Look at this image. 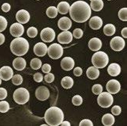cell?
Here are the masks:
<instances>
[{"label": "cell", "instance_id": "obj_1", "mask_svg": "<svg viewBox=\"0 0 127 126\" xmlns=\"http://www.w3.org/2000/svg\"><path fill=\"white\" fill-rule=\"evenodd\" d=\"M71 18L77 23H84L91 16V8L85 1H77L70 6Z\"/></svg>", "mask_w": 127, "mask_h": 126}, {"label": "cell", "instance_id": "obj_2", "mask_svg": "<svg viewBox=\"0 0 127 126\" xmlns=\"http://www.w3.org/2000/svg\"><path fill=\"white\" fill-rule=\"evenodd\" d=\"M44 118L48 125L58 126L64 121V113L61 108L51 106L46 111Z\"/></svg>", "mask_w": 127, "mask_h": 126}, {"label": "cell", "instance_id": "obj_3", "mask_svg": "<svg viewBox=\"0 0 127 126\" xmlns=\"http://www.w3.org/2000/svg\"><path fill=\"white\" fill-rule=\"evenodd\" d=\"M29 50V43L24 38L17 37L11 42L10 50L13 54L21 56L25 55Z\"/></svg>", "mask_w": 127, "mask_h": 126}, {"label": "cell", "instance_id": "obj_4", "mask_svg": "<svg viewBox=\"0 0 127 126\" xmlns=\"http://www.w3.org/2000/svg\"><path fill=\"white\" fill-rule=\"evenodd\" d=\"M109 62V58L104 52H96L92 57V64L97 68H104Z\"/></svg>", "mask_w": 127, "mask_h": 126}, {"label": "cell", "instance_id": "obj_5", "mask_svg": "<svg viewBox=\"0 0 127 126\" xmlns=\"http://www.w3.org/2000/svg\"><path fill=\"white\" fill-rule=\"evenodd\" d=\"M30 99L29 92L25 88H19L13 93V100L18 104H25Z\"/></svg>", "mask_w": 127, "mask_h": 126}, {"label": "cell", "instance_id": "obj_6", "mask_svg": "<svg viewBox=\"0 0 127 126\" xmlns=\"http://www.w3.org/2000/svg\"><path fill=\"white\" fill-rule=\"evenodd\" d=\"M113 96H112V94L109 93H103L102 92L101 93L99 94L98 98H97V103L98 104L103 108H107L111 106L113 103Z\"/></svg>", "mask_w": 127, "mask_h": 126}, {"label": "cell", "instance_id": "obj_7", "mask_svg": "<svg viewBox=\"0 0 127 126\" xmlns=\"http://www.w3.org/2000/svg\"><path fill=\"white\" fill-rule=\"evenodd\" d=\"M47 52L50 58L53 60H57L63 56L64 49L60 44L53 43L47 48Z\"/></svg>", "mask_w": 127, "mask_h": 126}, {"label": "cell", "instance_id": "obj_8", "mask_svg": "<svg viewBox=\"0 0 127 126\" xmlns=\"http://www.w3.org/2000/svg\"><path fill=\"white\" fill-rule=\"evenodd\" d=\"M125 45H126V43H125L124 39L122 37H119V36L114 37L111 40V42H110L111 48L114 51L123 50L125 47Z\"/></svg>", "mask_w": 127, "mask_h": 126}, {"label": "cell", "instance_id": "obj_9", "mask_svg": "<svg viewBox=\"0 0 127 126\" xmlns=\"http://www.w3.org/2000/svg\"><path fill=\"white\" fill-rule=\"evenodd\" d=\"M40 36L44 42H51L55 38V31L50 27H46L41 31Z\"/></svg>", "mask_w": 127, "mask_h": 126}, {"label": "cell", "instance_id": "obj_10", "mask_svg": "<svg viewBox=\"0 0 127 126\" xmlns=\"http://www.w3.org/2000/svg\"><path fill=\"white\" fill-rule=\"evenodd\" d=\"M36 98L40 101H45L50 97V90L46 86H39L35 90Z\"/></svg>", "mask_w": 127, "mask_h": 126}, {"label": "cell", "instance_id": "obj_11", "mask_svg": "<svg viewBox=\"0 0 127 126\" xmlns=\"http://www.w3.org/2000/svg\"><path fill=\"white\" fill-rule=\"evenodd\" d=\"M107 91L111 94H116L118 93L121 89V85L119 81L112 79L107 81L106 85Z\"/></svg>", "mask_w": 127, "mask_h": 126}, {"label": "cell", "instance_id": "obj_12", "mask_svg": "<svg viewBox=\"0 0 127 126\" xmlns=\"http://www.w3.org/2000/svg\"><path fill=\"white\" fill-rule=\"evenodd\" d=\"M24 26L21 25V23H14L10 26L9 28V31L10 34L13 35V37H21L23 34H24Z\"/></svg>", "mask_w": 127, "mask_h": 126}, {"label": "cell", "instance_id": "obj_13", "mask_svg": "<svg viewBox=\"0 0 127 126\" xmlns=\"http://www.w3.org/2000/svg\"><path fill=\"white\" fill-rule=\"evenodd\" d=\"M13 75V69L9 66H4L0 68V77L4 81H9Z\"/></svg>", "mask_w": 127, "mask_h": 126}, {"label": "cell", "instance_id": "obj_14", "mask_svg": "<svg viewBox=\"0 0 127 126\" xmlns=\"http://www.w3.org/2000/svg\"><path fill=\"white\" fill-rule=\"evenodd\" d=\"M72 37L73 35L70 31H64L58 35L57 41L61 44H68L72 41Z\"/></svg>", "mask_w": 127, "mask_h": 126}, {"label": "cell", "instance_id": "obj_15", "mask_svg": "<svg viewBox=\"0 0 127 126\" xmlns=\"http://www.w3.org/2000/svg\"><path fill=\"white\" fill-rule=\"evenodd\" d=\"M17 21L21 24H26L30 20V14L25 9H21L16 14Z\"/></svg>", "mask_w": 127, "mask_h": 126}, {"label": "cell", "instance_id": "obj_16", "mask_svg": "<svg viewBox=\"0 0 127 126\" xmlns=\"http://www.w3.org/2000/svg\"><path fill=\"white\" fill-rule=\"evenodd\" d=\"M47 46L43 42H38L34 46V52L38 56H44L47 52Z\"/></svg>", "mask_w": 127, "mask_h": 126}, {"label": "cell", "instance_id": "obj_17", "mask_svg": "<svg viewBox=\"0 0 127 126\" xmlns=\"http://www.w3.org/2000/svg\"><path fill=\"white\" fill-rule=\"evenodd\" d=\"M61 66L64 71H71L74 68L75 61L71 57H64L61 62Z\"/></svg>", "mask_w": 127, "mask_h": 126}, {"label": "cell", "instance_id": "obj_18", "mask_svg": "<svg viewBox=\"0 0 127 126\" xmlns=\"http://www.w3.org/2000/svg\"><path fill=\"white\" fill-rule=\"evenodd\" d=\"M72 23L68 17H62L58 21V27L62 31H67L71 27Z\"/></svg>", "mask_w": 127, "mask_h": 126}, {"label": "cell", "instance_id": "obj_19", "mask_svg": "<svg viewBox=\"0 0 127 126\" xmlns=\"http://www.w3.org/2000/svg\"><path fill=\"white\" fill-rule=\"evenodd\" d=\"M89 25L94 30H98L103 25V21H102V19L100 17L97 16L93 17L92 18H90Z\"/></svg>", "mask_w": 127, "mask_h": 126}, {"label": "cell", "instance_id": "obj_20", "mask_svg": "<svg viewBox=\"0 0 127 126\" xmlns=\"http://www.w3.org/2000/svg\"><path fill=\"white\" fill-rule=\"evenodd\" d=\"M89 48L92 51H98L102 47V42L98 38H93L89 42Z\"/></svg>", "mask_w": 127, "mask_h": 126}, {"label": "cell", "instance_id": "obj_21", "mask_svg": "<svg viewBox=\"0 0 127 126\" xmlns=\"http://www.w3.org/2000/svg\"><path fill=\"white\" fill-rule=\"evenodd\" d=\"M13 67L17 71H22L26 67V61L22 57H17L16 59L13 60Z\"/></svg>", "mask_w": 127, "mask_h": 126}, {"label": "cell", "instance_id": "obj_22", "mask_svg": "<svg viewBox=\"0 0 127 126\" xmlns=\"http://www.w3.org/2000/svg\"><path fill=\"white\" fill-rule=\"evenodd\" d=\"M107 72L111 76L116 77L121 73V67L119 64L113 63V64H111L107 67Z\"/></svg>", "mask_w": 127, "mask_h": 126}, {"label": "cell", "instance_id": "obj_23", "mask_svg": "<svg viewBox=\"0 0 127 126\" xmlns=\"http://www.w3.org/2000/svg\"><path fill=\"white\" fill-rule=\"evenodd\" d=\"M86 75L90 79H92V80L96 79L100 75L99 69L96 67H90L86 71Z\"/></svg>", "mask_w": 127, "mask_h": 126}, {"label": "cell", "instance_id": "obj_24", "mask_svg": "<svg viewBox=\"0 0 127 126\" xmlns=\"http://www.w3.org/2000/svg\"><path fill=\"white\" fill-rule=\"evenodd\" d=\"M102 123L104 126H111L115 123V118L113 114H106L102 117Z\"/></svg>", "mask_w": 127, "mask_h": 126}, {"label": "cell", "instance_id": "obj_25", "mask_svg": "<svg viewBox=\"0 0 127 126\" xmlns=\"http://www.w3.org/2000/svg\"><path fill=\"white\" fill-rule=\"evenodd\" d=\"M90 8L94 11H100L104 7V2L102 0H94L90 5Z\"/></svg>", "mask_w": 127, "mask_h": 126}, {"label": "cell", "instance_id": "obj_26", "mask_svg": "<svg viewBox=\"0 0 127 126\" xmlns=\"http://www.w3.org/2000/svg\"><path fill=\"white\" fill-rule=\"evenodd\" d=\"M57 11L61 14H67L69 12L70 6L67 2H61L57 6Z\"/></svg>", "mask_w": 127, "mask_h": 126}, {"label": "cell", "instance_id": "obj_27", "mask_svg": "<svg viewBox=\"0 0 127 126\" xmlns=\"http://www.w3.org/2000/svg\"><path fill=\"white\" fill-rule=\"evenodd\" d=\"M74 85V81L71 78V77L66 76L64 77H63V79L61 80V85L63 88H64L66 89H71V87Z\"/></svg>", "mask_w": 127, "mask_h": 126}, {"label": "cell", "instance_id": "obj_28", "mask_svg": "<svg viewBox=\"0 0 127 126\" xmlns=\"http://www.w3.org/2000/svg\"><path fill=\"white\" fill-rule=\"evenodd\" d=\"M104 33L107 36H112L115 33V27L111 24H107L104 27Z\"/></svg>", "mask_w": 127, "mask_h": 126}, {"label": "cell", "instance_id": "obj_29", "mask_svg": "<svg viewBox=\"0 0 127 126\" xmlns=\"http://www.w3.org/2000/svg\"><path fill=\"white\" fill-rule=\"evenodd\" d=\"M57 9L55 6H50L46 9V15L50 18H55L57 16Z\"/></svg>", "mask_w": 127, "mask_h": 126}, {"label": "cell", "instance_id": "obj_30", "mask_svg": "<svg viewBox=\"0 0 127 126\" xmlns=\"http://www.w3.org/2000/svg\"><path fill=\"white\" fill-rule=\"evenodd\" d=\"M30 65L32 69L38 70L42 67V61L39 59H38V58H33L30 63Z\"/></svg>", "mask_w": 127, "mask_h": 126}, {"label": "cell", "instance_id": "obj_31", "mask_svg": "<svg viewBox=\"0 0 127 126\" xmlns=\"http://www.w3.org/2000/svg\"><path fill=\"white\" fill-rule=\"evenodd\" d=\"M12 82L15 85H20L23 82V77L20 75H15L12 77Z\"/></svg>", "mask_w": 127, "mask_h": 126}, {"label": "cell", "instance_id": "obj_32", "mask_svg": "<svg viewBox=\"0 0 127 126\" xmlns=\"http://www.w3.org/2000/svg\"><path fill=\"white\" fill-rule=\"evenodd\" d=\"M9 110V104L6 101H1L0 102V112L1 113H6Z\"/></svg>", "mask_w": 127, "mask_h": 126}, {"label": "cell", "instance_id": "obj_33", "mask_svg": "<svg viewBox=\"0 0 127 126\" xmlns=\"http://www.w3.org/2000/svg\"><path fill=\"white\" fill-rule=\"evenodd\" d=\"M119 17L121 21H127V8H122L119 12Z\"/></svg>", "mask_w": 127, "mask_h": 126}, {"label": "cell", "instance_id": "obj_34", "mask_svg": "<svg viewBox=\"0 0 127 126\" xmlns=\"http://www.w3.org/2000/svg\"><path fill=\"white\" fill-rule=\"evenodd\" d=\"M7 21L6 19L2 16H0V32H2L7 27Z\"/></svg>", "mask_w": 127, "mask_h": 126}, {"label": "cell", "instance_id": "obj_35", "mask_svg": "<svg viewBox=\"0 0 127 126\" xmlns=\"http://www.w3.org/2000/svg\"><path fill=\"white\" fill-rule=\"evenodd\" d=\"M37 34H38V30L35 27H29L28 29V31H27V35H28V37H30V38H35V37H36Z\"/></svg>", "mask_w": 127, "mask_h": 126}, {"label": "cell", "instance_id": "obj_36", "mask_svg": "<svg viewBox=\"0 0 127 126\" xmlns=\"http://www.w3.org/2000/svg\"><path fill=\"white\" fill-rule=\"evenodd\" d=\"M93 93H94L95 95H99L103 92V88H102V85L100 84H96L93 86L92 88Z\"/></svg>", "mask_w": 127, "mask_h": 126}, {"label": "cell", "instance_id": "obj_37", "mask_svg": "<svg viewBox=\"0 0 127 126\" xmlns=\"http://www.w3.org/2000/svg\"><path fill=\"white\" fill-rule=\"evenodd\" d=\"M72 103L75 106H80L82 103V98L79 95H76L73 96L72 98Z\"/></svg>", "mask_w": 127, "mask_h": 126}, {"label": "cell", "instance_id": "obj_38", "mask_svg": "<svg viewBox=\"0 0 127 126\" xmlns=\"http://www.w3.org/2000/svg\"><path fill=\"white\" fill-rule=\"evenodd\" d=\"M72 35L76 38H81L82 37V35H83V31H82V30L80 28H76L73 31Z\"/></svg>", "mask_w": 127, "mask_h": 126}, {"label": "cell", "instance_id": "obj_39", "mask_svg": "<svg viewBox=\"0 0 127 126\" xmlns=\"http://www.w3.org/2000/svg\"><path fill=\"white\" fill-rule=\"evenodd\" d=\"M44 79H45V81L48 82V83H51V82L54 81V75L49 72V73H46V75L44 77Z\"/></svg>", "mask_w": 127, "mask_h": 126}, {"label": "cell", "instance_id": "obj_40", "mask_svg": "<svg viewBox=\"0 0 127 126\" xmlns=\"http://www.w3.org/2000/svg\"><path fill=\"white\" fill-rule=\"evenodd\" d=\"M122 109L119 106H114L111 109V113L113 115H119L121 114Z\"/></svg>", "mask_w": 127, "mask_h": 126}, {"label": "cell", "instance_id": "obj_41", "mask_svg": "<svg viewBox=\"0 0 127 126\" xmlns=\"http://www.w3.org/2000/svg\"><path fill=\"white\" fill-rule=\"evenodd\" d=\"M7 96V91L4 88H0V100H5Z\"/></svg>", "mask_w": 127, "mask_h": 126}, {"label": "cell", "instance_id": "obj_42", "mask_svg": "<svg viewBox=\"0 0 127 126\" xmlns=\"http://www.w3.org/2000/svg\"><path fill=\"white\" fill-rule=\"evenodd\" d=\"M80 126H93V122L89 119H84L79 123Z\"/></svg>", "mask_w": 127, "mask_h": 126}, {"label": "cell", "instance_id": "obj_43", "mask_svg": "<svg viewBox=\"0 0 127 126\" xmlns=\"http://www.w3.org/2000/svg\"><path fill=\"white\" fill-rule=\"evenodd\" d=\"M41 67H42V72H44V73H49V72H50V71H51V66L48 64H45Z\"/></svg>", "mask_w": 127, "mask_h": 126}, {"label": "cell", "instance_id": "obj_44", "mask_svg": "<svg viewBox=\"0 0 127 126\" xmlns=\"http://www.w3.org/2000/svg\"><path fill=\"white\" fill-rule=\"evenodd\" d=\"M34 80L36 82H41L43 80V76L41 73H35L34 75Z\"/></svg>", "mask_w": 127, "mask_h": 126}, {"label": "cell", "instance_id": "obj_45", "mask_svg": "<svg viewBox=\"0 0 127 126\" xmlns=\"http://www.w3.org/2000/svg\"><path fill=\"white\" fill-rule=\"evenodd\" d=\"M10 8H11V6L9 3H4L2 6V10L5 13H7L10 10Z\"/></svg>", "mask_w": 127, "mask_h": 126}, {"label": "cell", "instance_id": "obj_46", "mask_svg": "<svg viewBox=\"0 0 127 126\" xmlns=\"http://www.w3.org/2000/svg\"><path fill=\"white\" fill-rule=\"evenodd\" d=\"M74 75L77 77H79L82 75V70L81 67H77L75 68H74Z\"/></svg>", "mask_w": 127, "mask_h": 126}, {"label": "cell", "instance_id": "obj_47", "mask_svg": "<svg viewBox=\"0 0 127 126\" xmlns=\"http://www.w3.org/2000/svg\"><path fill=\"white\" fill-rule=\"evenodd\" d=\"M122 35L125 38H127V28L126 27H124L123 30H122Z\"/></svg>", "mask_w": 127, "mask_h": 126}, {"label": "cell", "instance_id": "obj_48", "mask_svg": "<svg viewBox=\"0 0 127 126\" xmlns=\"http://www.w3.org/2000/svg\"><path fill=\"white\" fill-rule=\"evenodd\" d=\"M5 42V36L4 35H2V34L0 32V45L3 44Z\"/></svg>", "mask_w": 127, "mask_h": 126}, {"label": "cell", "instance_id": "obj_49", "mask_svg": "<svg viewBox=\"0 0 127 126\" xmlns=\"http://www.w3.org/2000/svg\"><path fill=\"white\" fill-rule=\"evenodd\" d=\"M61 125H62V126H70L71 125V124H70V122H67V121H65V122H63L61 123Z\"/></svg>", "mask_w": 127, "mask_h": 126}, {"label": "cell", "instance_id": "obj_50", "mask_svg": "<svg viewBox=\"0 0 127 126\" xmlns=\"http://www.w3.org/2000/svg\"><path fill=\"white\" fill-rule=\"evenodd\" d=\"M1 83H2V81H1V77H0V85H1Z\"/></svg>", "mask_w": 127, "mask_h": 126}, {"label": "cell", "instance_id": "obj_51", "mask_svg": "<svg viewBox=\"0 0 127 126\" xmlns=\"http://www.w3.org/2000/svg\"><path fill=\"white\" fill-rule=\"evenodd\" d=\"M90 1H91V2H92V1H94V0H90Z\"/></svg>", "mask_w": 127, "mask_h": 126}, {"label": "cell", "instance_id": "obj_52", "mask_svg": "<svg viewBox=\"0 0 127 126\" xmlns=\"http://www.w3.org/2000/svg\"><path fill=\"white\" fill-rule=\"evenodd\" d=\"M108 1H111V0H108Z\"/></svg>", "mask_w": 127, "mask_h": 126}, {"label": "cell", "instance_id": "obj_53", "mask_svg": "<svg viewBox=\"0 0 127 126\" xmlns=\"http://www.w3.org/2000/svg\"></svg>", "mask_w": 127, "mask_h": 126}]
</instances>
